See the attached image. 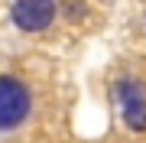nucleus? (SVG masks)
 Here are the masks:
<instances>
[{"label": "nucleus", "instance_id": "nucleus-3", "mask_svg": "<svg viewBox=\"0 0 146 143\" xmlns=\"http://www.w3.org/2000/svg\"><path fill=\"white\" fill-rule=\"evenodd\" d=\"M58 7L49 3V0H20V3L10 7V20L20 26L23 33H39V29H49L55 20Z\"/></svg>", "mask_w": 146, "mask_h": 143}, {"label": "nucleus", "instance_id": "nucleus-1", "mask_svg": "<svg viewBox=\"0 0 146 143\" xmlns=\"http://www.w3.org/2000/svg\"><path fill=\"white\" fill-rule=\"evenodd\" d=\"M33 111V94L13 75H0V133L16 130Z\"/></svg>", "mask_w": 146, "mask_h": 143}, {"label": "nucleus", "instance_id": "nucleus-2", "mask_svg": "<svg viewBox=\"0 0 146 143\" xmlns=\"http://www.w3.org/2000/svg\"><path fill=\"white\" fill-rule=\"evenodd\" d=\"M110 98H114V104H120V114H123L127 127L143 133L146 130V88L133 78H120L110 88Z\"/></svg>", "mask_w": 146, "mask_h": 143}]
</instances>
